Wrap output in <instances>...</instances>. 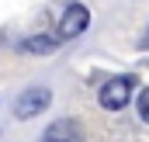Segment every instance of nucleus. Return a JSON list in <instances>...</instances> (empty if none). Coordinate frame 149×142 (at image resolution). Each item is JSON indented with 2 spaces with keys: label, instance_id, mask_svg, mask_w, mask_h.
<instances>
[{
  "label": "nucleus",
  "instance_id": "obj_1",
  "mask_svg": "<svg viewBox=\"0 0 149 142\" xmlns=\"http://www.w3.org/2000/svg\"><path fill=\"white\" fill-rule=\"evenodd\" d=\"M132 90H135V76H114V80H108V83L101 87V107L121 111V107L128 104Z\"/></svg>",
  "mask_w": 149,
  "mask_h": 142
},
{
  "label": "nucleus",
  "instance_id": "obj_2",
  "mask_svg": "<svg viewBox=\"0 0 149 142\" xmlns=\"http://www.w3.org/2000/svg\"><path fill=\"white\" fill-rule=\"evenodd\" d=\"M49 101H52V90H49V87H28V90L17 97V104H14V114H17L21 121H28V118L42 114V111L49 107Z\"/></svg>",
  "mask_w": 149,
  "mask_h": 142
},
{
  "label": "nucleus",
  "instance_id": "obj_3",
  "mask_svg": "<svg viewBox=\"0 0 149 142\" xmlns=\"http://www.w3.org/2000/svg\"><path fill=\"white\" fill-rule=\"evenodd\" d=\"M87 24H90V10H87L83 3H70V7L63 10L59 35H63V38H76L80 31H87Z\"/></svg>",
  "mask_w": 149,
  "mask_h": 142
},
{
  "label": "nucleus",
  "instance_id": "obj_4",
  "mask_svg": "<svg viewBox=\"0 0 149 142\" xmlns=\"http://www.w3.org/2000/svg\"><path fill=\"white\" fill-rule=\"evenodd\" d=\"M42 142H83V132H80V125H76V121L63 118V121H52V125L45 128Z\"/></svg>",
  "mask_w": 149,
  "mask_h": 142
},
{
  "label": "nucleus",
  "instance_id": "obj_5",
  "mask_svg": "<svg viewBox=\"0 0 149 142\" xmlns=\"http://www.w3.org/2000/svg\"><path fill=\"white\" fill-rule=\"evenodd\" d=\"M21 52H28V56H49V52H56V38H49V35H31V38H24Z\"/></svg>",
  "mask_w": 149,
  "mask_h": 142
},
{
  "label": "nucleus",
  "instance_id": "obj_6",
  "mask_svg": "<svg viewBox=\"0 0 149 142\" xmlns=\"http://www.w3.org/2000/svg\"><path fill=\"white\" fill-rule=\"evenodd\" d=\"M139 114H142V121H149V87L139 94Z\"/></svg>",
  "mask_w": 149,
  "mask_h": 142
},
{
  "label": "nucleus",
  "instance_id": "obj_7",
  "mask_svg": "<svg viewBox=\"0 0 149 142\" xmlns=\"http://www.w3.org/2000/svg\"><path fill=\"white\" fill-rule=\"evenodd\" d=\"M146 42H149V38H146Z\"/></svg>",
  "mask_w": 149,
  "mask_h": 142
}]
</instances>
